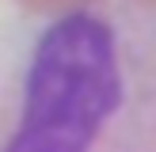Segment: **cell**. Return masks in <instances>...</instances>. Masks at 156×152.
<instances>
[{
    "instance_id": "obj_1",
    "label": "cell",
    "mask_w": 156,
    "mask_h": 152,
    "mask_svg": "<svg viewBox=\"0 0 156 152\" xmlns=\"http://www.w3.org/2000/svg\"><path fill=\"white\" fill-rule=\"evenodd\" d=\"M111 38V27L95 15H65L46 30L15 144H91V133L118 110V61Z\"/></svg>"
},
{
    "instance_id": "obj_2",
    "label": "cell",
    "mask_w": 156,
    "mask_h": 152,
    "mask_svg": "<svg viewBox=\"0 0 156 152\" xmlns=\"http://www.w3.org/2000/svg\"><path fill=\"white\" fill-rule=\"evenodd\" d=\"M15 4L30 8V12H76V8H88L95 0H15Z\"/></svg>"
},
{
    "instance_id": "obj_3",
    "label": "cell",
    "mask_w": 156,
    "mask_h": 152,
    "mask_svg": "<svg viewBox=\"0 0 156 152\" xmlns=\"http://www.w3.org/2000/svg\"><path fill=\"white\" fill-rule=\"evenodd\" d=\"M149 4H156V0H149Z\"/></svg>"
}]
</instances>
